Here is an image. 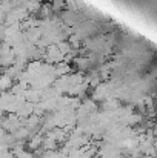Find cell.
Listing matches in <instances>:
<instances>
[{
    "label": "cell",
    "mask_w": 157,
    "mask_h": 158,
    "mask_svg": "<svg viewBox=\"0 0 157 158\" xmlns=\"http://www.w3.org/2000/svg\"><path fill=\"white\" fill-rule=\"evenodd\" d=\"M5 19H6V14L0 12V25H3V23H5Z\"/></svg>",
    "instance_id": "10"
},
{
    "label": "cell",
    "mask_w": 157,
    "mask_h": 158,
    "mask_svg": "<svg viewBox=\"0 0 157 158\" xmlns=\"http://www.w3.org/2000/svg\"><path fill=\"white\" fill-rule=\"evenodd\" d=\"M83 81H85V75L82 72H71V74H68V85L69 86L82 85Z\"/></svg>",
    "instance_id": "4"
},
{
    "label": "cell",
    "mask_w": 157,
    "mask_h": 158,
    "mask_svg": "<svg viewBox=\"0 0 157 158\" xmlns=\"http://www.w3.org/2000/svg\"><path fill=\"white\" fill-rule=\"evenodd\" d=\"M42 141H43L42 134H34V135L31 137V140H29V149L36 151V149L42 148Z\"/></svg>",
    "instance_id": "7"
},
{
    "label": "cell",
    "mask_w": 157,
    "mask_h": 158,
    "mask_svg": "<svg viewBox=\"0 0 157 158\" xmlns=\"http://www.w3.org/2000/svg\"><path fill=\"white\" fill-rule=\"evenodd\" d=\"M119 158H128V157H123V155H120V157H119Z\"/></svg>",
    "instance_id": "11"
},
{
    "label": "cell",
    "mask_w": 157,
    "mask_h": 158,
    "mask_svg": "<svg viewBox=\"0 0 157 158\" xmlns=\"http://www.w3.org/2000/svg\"><path fill=\"white\" fill-rule=\"evenodd\" d=\"M11 135L14 137V140H15V141H25V138H28L31 134H29V131H28L25 126H20V127H19V129H15Z\"/></svg>",
    "instance_id": "5"
},
{
    "label": "cell",
    "mask_w": 157,
    "mask_h": 158,
    "mask_svg": "<svg viewBox=\"0 0 157 158\" xmlns=\"http://www.w3.org/2000/svg\"><path fill=\"white\" fill-rule=\"evenodd\" d=\"M45 137H48V138H51V140H54L57 144L59 143H65L66 140H68V134L63 131V127H52L51 131H48L46 132V135Z\"/></svg>",
    "instance_id": "1"
},
{
    "label": "cell",
    "mask_w": 157,
    "mask_h": 158,
    "mask_svg": "<svg viewBox=\"0 0 157 158\" xmlns=\"http://www.w3.org/2000/svg\"><path fill=\"white\" fill-rule=\"evenodd\" d=\"M37 14L40 15V19H42V20H43V19H50V17L52 15V9H51V6H50V5H42Z\"/></svg>",
    "instance_id": "8"
},
{
    "label": "cell",
    "mask_w": 157,
    "mask_h": 158,
    "mask_svg": "<svg viewBox=\"0 0 157 158\" xmlns=\"http://www.w3.org/2000/svg\"><path fill=\"white\" fill-rule=\"evenodd\" d=\"M71 74V66L65 61L59 63V64H54V77H63V75H68Z\"/></svg>",
    "instance_id": "2"
},
{
    "label": "cell",
    "mask_w": 157,
    "mask_h": 158,
    "mask_svg": "<svg viewBox=\"0 0 157 158\" xmlns=\"http://www.w3.org/2000/svg\"><path fill=\"white\" fill-rule=\"evenodd\" d=\"M25 102H29V103H33V105H37L39 102H40V94H39V91L37 89H33V88H28L26 91H25Z\"/></svg>",
    "instance_id": "3"
},
{
    "label": "cell",
    "mask_w": 157,
    "mask_h": 158,
    "mask_svg": "<svg viewBox=\"0 0 157 158\" xmlns=\"http://www.w3.org/2000/svg\"><path fill=\"white\" fill-rule=\"evenodd\" d=\"M63 6H65V0H52V5H51L52 12H54V11H59V9H62Z\"/></svg>",
    "instance_id": "9"
},
{
    "label": "cell",
    "mask_w": 157,
    "mask_h": 158,
    "mask_svg": "<svg viewBox=\"0 0 157 158\" xmlns=\"http://www.w3.org/2000/svg\"><path fill=\"white\" fill-rule=\"evenodd\" d=\"M12 85H14V83H12V78H11L9 75H6V74H0V92H6V91H9Z\"/></svg>",
    "instance_id": "6"
}]
</instances>
